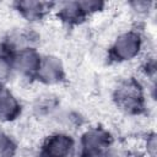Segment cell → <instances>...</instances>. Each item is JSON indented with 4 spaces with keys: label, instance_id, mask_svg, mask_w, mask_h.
I'll return each instance as SVG.
<instances>
[{
    "label": "cell",
    "instance_id": "cell-1",
    "mask_svg": "<svg viewBox=\"0 0 157 157\" xmlns=\"http://www.w3.org/2000/svg\"><path fill=\"white\" fill-rule=\"evenodd\" d=\"M146 40L144 34L136 29L130 28L120 32L110 44L109 56L118 64L130 63L144 53Z\"/></svg>",
    "mask_w": 157,
    "mask_h": 157
},
{
    "label": "cell",
    "instance_id": "cell-2",
    "mask_svg": "<svg viewBox=\"0 0 157 157\" xmlns=\"http://www.w3.org/2000/svg\"><path fill=\"white\" fill-rule=\"evenodd\" d=\"M113 99L117 107L128 114H139L146 107V96L142 86L135 78L121 81L114 90Z\"/></svg>",
    "mask_w": 157,
    "mask_h": 157
},
{
    "label": "cell",
    "instance_id": "cell-3",
    "mask_svg": "<svg viewBox=\"0 0 157 157\" xmlns=\"http://www.w3.org/2000/svg\"><path fill=\"white\" fill-rule=\"evenodd\" d=\"M40 157H78L77 139L65 130L55 131L48 135L40 147Z\"/></svg>",
    "mask_w": 157,
    "mask_h": 157
},
{
    "label": "cell",
    "instance_id": "cell-4",
    "mask_svg": "<svg viewBox=\"0 0 157 157\" xmlns=\"http://www.w3.org/2000/svg\"><path fill=\"white\" fill-rule=\"evenodd\" d=\"M113 142L110 132L104 128H88L77 140L78 157H99V155Z\"/></svg>",
    "mask_w": 157,
    "mask_h": 157
},
{
    "label": "cell",
    "instance_id": "cell-5",
    "mask_svg": "<svg viewBox=\"0 0 157 157\" xmlns=\"http://www.w3.org/2000/svg\"><path fill=\"white\" fill-rule=\"evenodd\" d=\"M42 55L37 48H22L11 53L13 75H18L23 78L36 77L37 70L40 64Z\"/></svg>",
    "mask_w": 157,
    "mask_h": 157
},
{
    "label": "cell",
    "instance_id": "cell-6",
    "mask_svg": "<svg viewBox=\"0 0 157 157\" xmlns=\"http://www.w3.org/2000/svg\"><path fill=\"white\" fill-rule=\"evenodd\" d=\"M66 71L63 60L54 54L42 55L34 80L45 86H55L65 80Z\"/></svg>",
    "mask_w": 157,
    "mask_h": 157
},
{
    "label": "cell",
    "instance_id": "cell-7",
    "mask_svg": "<svg viewBox=\"0 0 157 157\" xmlns=\"http://www.w3.org/2000/svg\"><path fill=\"white\" fill-rule=\"evenodd\" d=\"M12 5H13L15 10L20 13V16L26 18L28 22L42 21L54 9V2L36 1V0L16 1Z\"/></svg>",
    "mask_w": 157,
    "mask_h": 157
},
{
    "label": "cell",
    "instance_id": "cell-8",
    "mask_svg": "<svg viewBox=\"0 0 157 157\" xmlns=\"http://www.w3.org/2000/svg\"><path fill=\"white\" fill-rule=\"evenodd\" d=\"M53 12L63 23L70 26L78 25L88 17L81 1H63L54 4Z\"/></svg>",
    "mask_w": 157,
    "mask_h": 157
},
{
    "label": "cell",
    "instance_id": "cell-9",
    "mask_svg": "<svg viewBox=\"0 0 157 157\" xmlns=\"http://www.w3.org/2000/svg\"><path fill=\"white\" fill-rule=\"evenodd\" d=\"M22 112V105L16 94L0 83V121L9 123L16 120Z\"/></svg>",
    "mask_w": 157,
    "mask_h": 157
},
{
    "label": "cell",
    "instance_id": "cell-10",
    "mask_svg": "<svg viewBox=\"0 0 157 157\" xmlns=\"http://www.w3.org/2000/svg\"><path fill=\"white\" fill-rule=\"evenodd\" d=\"M13 75L11 53L4 47H0V83H6Z\"/></svg>",
    "mask_w": 157,
    "mask_h": 157
},
{
    "label": "cell",
    "instance_id": "cell-11",
    "mask_svg": "<svg viewBox=\"0 0 157 157\" xmlns=\"http://www.w3.org/2000/svg\"><path fill=\"white\" fill-rule=\"evenodd\" d=\"M17 152V145L13 137L0 126V157H15Z\"/></svg>",
    "mask_w": 157,
    "mask_h": 157
},
{
    "label": "cell",
    "instance_id": "cell-12",
    "mask_svg": "<svg viewBox=\"0 0 157 157\" xmlns=\"http://www.w3.org/2000/svg\"><path fill=\"white\" fill-rule=\"evenodd\" d=\"M34 109L38 110L39 115H50L56 112L58 104L54 101V98H52L50 96H45L39 98L38 103L34 105Z\"/></svg>",
    "mask_w": 157,
    "mask_h": 157
},
{
    "label": "cell",
    "instance_id": "cell-13",
    "mask_svg": "<svg viewBox=\"0 0 157 157\" xmlns=\"http://www.w3.org/2000/svg\"><path fill=\"white\" fill-rule=\"evenodd\" d=\"M99 157H131L129 151L123 147V146H119V145H115L114 142L108 146L101 155Z\"/></svg>",
    "mask_w": 157,
    "mask_h": 157
},
{
    "label": "cell",
    "instance_id": "cell-14",
    "mask_svg": "<svg viewBox=\"0 0 157 157\" xmlns=\"http://www.w3.org/2000/svg\"><path fill=\"white\" fill-rule=\"evenodd\" d=\"M156 134L150 132L147 134L145 141H144V151L145 156L144 157H156Z\"/></svg>",
    "mask_w": 157,
    "mask_h": 157
},
{
    "label": "cell",
    "instance_id": "cell-15",
    "mask_svg": "<svg viewBox=\"0 0 157 157\" xmlns=\"http://www.w3.org/2000/svg\"><path fill=\"white\" fill-rule=\"evenodd\" d=\"M129 6L131 7V11L136 16H146L148 13L152 4L147 2V1H132L129 4Z\"/></svg>",
    "mask_w": 157,
    "mask_h": 157
}]
</instances>
